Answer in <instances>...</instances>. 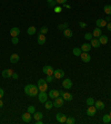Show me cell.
<instances>
[{
	"mask_svg": "<svg viewBox=\"0 0 111 124\" xmlns=\"http://www.w3.org/2000/svg\"><path fill=\"white\" fill-rule=\"evenodd\" d=\"M38 91L39 88L38 86H36V85H32V84H29V85H26L25 87V93L29 96H31V97H35L38 95Z\"/></svg>",
	"mask_w": 111,
	"mask_h": 124,
	"instance_id": "obj_1",
	"label": "cell"
},
{
	"mask_svg": "<svg viewBox=\"0 0 111 124\" xmlns=\"http://www.w3.org/2000/svg\"><path fill=\"white\" fill-rule=\"evenodd\" d=\"M42 72H43L46 75H53L54 69L52 68V66L46 65V66H43V68H42Z\"/></svg>",
	"mask_w": 111,
	"mask_h": 124,
	"instance_id": "obj_2",
	"label": "cell"
},
{
	"mask_svg": "<svg viewBox=\"0 0 111 124\" xmlns=\"http://www.w3.org/2000/svg\"><path fill=\"white\" fill-rule=\"evenodd\" d=\"M80 57H81V60H82L83 63H89L90 60H91V56H90V54H88L87 52H82V53H81Z\"/></svg>",
	"mask_w": 111,
	"mask_h": 124,
	"instance_id": "obj_3",
	"label": "cell"
},
{
	"mask_svg": "<svg viewBox=\"0 0 111 124\" xmlns=\"http://www.w3.org/2000/svg\"><path fill=\"white\" fill-rule=\"evenodd\" d=\"M21 118H22V121L25 122V123H30L31 122V113H29V112H26V113H23V114L21 115Z\"/></svg>",
	"mask_w": 111,
	"mask_h": 124,
	"instance_id": "obj_4",
	"label": "cell"
},
{
	"mask_svg": "<svg viewBox=\"0 0 111 124\" xmlns=\"http://www.w3.org/2000/svg\"><path fill=\"white\" fill-rule=\"evenodd\" d=\"M63 76H64V72L62 71V69H56V71L53 72V77L54 78L61 79V78H63Z\"/></svg>",
	"mask_w": 111,
	"mask_h": 124,
	"instance_id": "obj_5",
	"label": "cell"
},
{
	"mask_svg": "<svg viewBox=\"0 0 111 124\" xmlns=\"http://www.w3.org/2000/svg\"><path fill=\"white\" fill-rule=\"evenodd\" d=\"M63 102H64L63 98H62V97H59V96H58L57 98H54L53 106H54V107H62V105H63Z\"/></svg>",
	"mask_w": 111,
	"mask_h": 124,
	"instance_id": "obj_6",
	"label": "cell"
},
{
	"mask_svg": "<svg viewBox=\"0 0 111 124\" xmlns=\"http://www.w3.org/2000/svg\"><path fill=\"white\" fill-rule=\"evenodd\" d=\"M56 118H57V121L59 122V123H66V121H67V116L63 113H58V114L56 115Z\"/></svg>",
	"mask_w": 111,
	"mask_h": 124,
	"instance_id": "obj_7",
	"label": "cell"
},
{
	"mask_svg": "<svg viewBox=\"0 0 111 124\" xmlns=\"http://www.w3.org/2000/svg\"><path fill=\"white\" fill-rule=\"evenodd\" d=\"M95 112H97L95 106V105H91V106H89L88 110H87V115H88V116H95Z\"/></svg>",
	"mask_w": 111,
	"mask_h": 124,
	"instance_id": "obj_8",
	"label": "cell"
},
{
	"mask_svg": "<svg viewBox=\"0 0 111 124\" xmlns=\"http://www.w3.org/2000/svg\"><path fill=\"white\" fill-rule=\"evenodd\" d=\"M62 86H63L66 89H70L72 87V82L70 78H66L64 81H62Z\"/></svg>",
	"mask_w": 111,
	"mask_h": 124,
	"instance_id": "obj_9",
	"label": "cell"
},
{
	"mask_svg": "<svg viewBox=\"0 0 111 124\" xmlns=\"http://www.w3.org/2000/svg\"><path fill=\"white\" fill-rule=\"evenodd\" d=\"M10 35H11V37H18L20 35V29L18 27H13L10 29Z\"/></svg>",
	"mask_w": 111,
	"mask_h": 124,
	"instance_id": "obj_10",
	"label": "cell"
},
{
	"mask_svg": "<svg viewBox=\"0 0 111 124\" xmlns=\"http://www.w3.org/2000/svg\"><path fill=\"white\" fill-rule=\"evenodd\" d=\"M48 96L50 98H57L58 96H60V92L57 91V89H51V91L49 92Z\"/></svg>",
	"mask_w": 111,
	"mask_h": 124,
	"instance_id": "obj_11",
	"label": "cell"
},
{
	"mask_svg": "<svg viewBox=\"0 0 111 124\" xmlns=\"http://www.w3.org/2000/svg\"><path fill=\"white\" fill-rule=\"evenodd\" d=\"M60 95L62 96V98H63L64 101H71L73 98L72 94H70V93H66V92H60Z\"/></svg>",
	"mask_w": 111,
	"mask_h": 124,
	"instance_id": "obj_12",
	"label": "cell"
},
{
	"mask_svg": "<svg viewBox=\"0 0 111 124\" xmlns=\"http://www.w3.org/2000/svg\"><path fill=\"white\" fill-rule=\"evenodd\" d=\"M47 93L46 92H40L39 93V95H38V98H39V102L40 103H44V102L47 101Z\"/></svg>",
	"mask_w": 111,
	"mask_h": 124,
	"instance_id": "obj_13",
	"label": "cell"
},
{
	"mask_svg": "<svg viewBox=\"0 0 111 124\" xmlns=\"http://www.w3.org/2000/svg\"><path fill=\"white\" fill-rule=\"evenodd\" d=\"M12 74H13L12 69H5V71H2V77H5V78H9V77H11Z\"/></svg>",
	"mask_w": 111,
	"mask_h": 124,
	"instance_id": "obj_14",
	"label": "cell"
},
{
	"mask_svg": "<svg viewBox=\"0 0 111 124\" xmlns=\"http://www.w3.org/2000/svg\"><path fill=\"white\" fill-rule=\"evenodd\" d=\"M102 35V30L101 28H99V27H97V28H95L93 29V33H92V36L95 37V38H99V37Z\"/></svg>",
	"mask_w": 111,
	"mask_h": 124,
	"instance_id": "obj_15",
	"label": "cell"
},
{
	"mask_svg": "<svg viewBox=\"0 0 111 124\" xmlns=\"http://www.w3.org/2000/svg\"><path fill=\"white\" fill-rule=\"evenodd\" d=\"M19 55L18 54H11V56H10V63L11 64H17V63L19 62Z\"/></svg>",
	"mask_w": 111,
	"mask_h": 124,
	"instance_id": "obj_16",
	"label": "cell"
},
{
	"mask_svg": "<svg viewBox=\"0 0 111 124\" xmlns=\"http://www.w3.org/2000/svg\"><path fill=\"white\" fill-rule=\"evenodd\" d=\"M95 106L97 110H100V111H102V110H105V103L102 101H95Z\"/></svg>",
	"mask_w": 111,
	"mask_h": 124,
	"instance_id": "obj_17",
	"label": "cell"
},
{
	"mask_svg": "<svg viewBox=\"0 0 111 124\" xmlns=\"http://www.w3.org/2000/svg\"><path fill=\"white\" fill-rule=\"evenodd\" d=\"M100 45H101V44H100L98 38H92L91 39V46L93 47V48H99Z\"/></svg>",
	"mask_w": 111,
	"mask_h": 124,
	"instance_id": "obj_18",
	"label": "cell"
},
{
	"mask_svg": "<svg viewBox=\"0 0 111 124\" xmlns=\"http://www.w3.org/2000/svg\"><path fill=\"white\" fill-rule=\"evenodd\" d=\"M63 36L66 37V38H71V37L73 36L72 30L69 29V28H66V29L63 30Z\"/></svg>",
	"mask_w": 111,
	"mask_h": 124,
	"instance_id": "obj_19",
	"label": "cell"
},
{
	"mask_svg": "<svg viewBox=\"0 0 111 124\" xmlns=\"http://www.w3.org/2000/svg\"><path fill=\"white\" fill-rule=\"evenodd\" d=\"M91 44H88V42H86V44H82V46L80 47L81 48V50L82 52H87V53H89V50L91 49Z\"/></svg>",
	"mask_w": 111,
	"mask_h": 124,
	"instance_id": "obj_20",
	"label": "cell"
},
{
	"mask_svg": "<svg viewBox=\"0 0 111 124\" xmlns=\"http://www.w3.org/2000/svg\"><path fill=\"white\" fill-rule=\"evenodd\" d=\"M95 24H97V27H99V28L107 26V21H106V19H98L97 21H95Z\"/></svg>",
	"mask_w": 111,
	"mask_h": 124,
	"instance_id": "obj_21",
	"label": "cell"
},
{
	"mask_svg": "<svg viewBox=\"0 0 111 124\" xmlns=\"http://www.w3.org/2000/svg\"><path fill=\"white\" fill-rule=\"evenodd\" d=\"M46 36H44L43 34H40L38 36V44L39 45H44V42H46Z\"/></svg>",
	"mask_w": 111,
	"mask_h": 124,
	"instance_id": "obj_22",
	"label": "cell"
},
{
	"mask_svg": "<svg viewBox=\"0 0 111 124\" xmlns=\"http://www.w3.org/2000/svg\"><path fill=\"white\" fill-rule=\"evenodd\" d=\"M99 41H100V44L101 45H106V44H108V37L107 36H103V35H101V36L98 38Z\"/></svg>",
	"mask_w": 111,
	"mask_h": 124,
	"instance_id": "obj_23",
	"label": "cell"
},
{
	"mask_svg": "<svg viewBox=\"0 0 111 124\" xmlns=\"http://www.w3.org/2000/svg\"><path fill=\"white\" fill-rule=\"evenodd\" d=\"M52 106H53V102H51V101L44 102V107H46V110H51Z\"/></svg>",
	"mask_w": 111,
	"mask_h": 124,
	"instance_id": "obj_24",
	"label": "cell"
},
{
	"mask_svg": "<svg viewBox=\"0 0 111 124\" xmlns=\"http://www.w3.org/2000/svg\"><path fill=\"white\" fill-rule=\"evenodd\" d=\"M33 118H35V120H42L43 114H42L41 112H35L33 113Z\"/></svg>",
	"mask_w": 111,
	"mask_h": 124,
	"instance_id": "obj_25",
	"label": "cell"
},
{
	"mask_svg": "<svg viewBox=\"0 0 111 124\" xmlns=\"http://www.w3.org/2000/svg\"><path fill=\"white\" fill-rule=\"evenodd\" d=\"M38 88H39V91H40V92H47V89H48V84H47V82L44 83V84L39 85Z\"/></svg>",
	"mask_w": 111,
	"mask_h": 124,
	"instance_id": "obj_26",
	"label": "cell"
},
{
	"mask_svg": "<svg viewBox=\"0 0 111 124\" xmlns=\"http://www.w3.org/2000/svg\"><path fill=\"white\" fill-rule=\"evenodd\" d=\"M36 31H37V29H36V27H35V26L29 27L28 29H27V33H28V35H35Z\"/></svg>",
	"mask_w": 111,
	"mask_h": 124,
	"instance_id": "obj_27",
	"label": "cell"
},
{
	"mask_svg": "<svg viewBox=\"0 0 111 124\" xmlns=\"http://www.w3.org/2000/svg\"><path fill=\"white\" fill-rule=\"evenodd\" d=\"M102 121H103V123H106V124L110 123V122H111V116H110L109 114L103 115V118H102Z\"/></svg>",
	"mask_w": 111,
	"mask_h": 124,
	"instance_id": "obj_28",
	"label": "cell"
},
{
	"mask_svg": "<svg viewBox=\"0 0 111 124\" xmlns=\"http://www.w3.org/2000/svg\"><path fill=\"white\" fill-rule=\"evenodd\" d=\"M103 10H105V12L108 15V16H110L111 15V6L110 5H106L105 7H103Z\"/></svg>",
	"mask_w": 111,
	"mask_h": 124,
	"instance_id": "obj_29",
	"label": "cell"
},
{
	"mask_svg": "<svg viewBox=\"0 0 111 124\" xmlns=\"http://www.w3.org/2000/svg\"><path fill=\"white\" fill-rule=\"evenodd\" d=\"M72 53H73V55L74 56H80L81 55V53H82V50H81V48H73Z\"/></svg>",
	"mask_w": 111,
	"mask_h": 124,
	"instance_id": "obj_30",
	"label": "cell"
},
{
	"mask_svg": "<svg viewBox=\"0 0 111 124\" xmlns=\"http://www.w3.org/2000/svg\"><path fill=\"white\" fill-rule=\"evenodd\" d=\"M95 100L92 97H89V98H87V101H86V103H87V105L88 106H91V105H95Z\"/></svg>",
	"mask_w": 111,
	"mask_h": 124,
	"instance_id": "obj_31",
	"label": "cell"
},
{
	"mask_svg": "<svg viewBox=\"0 0 111 124\" xmlns=\"http://www.w3.org/2000/svg\"><path fill=\"white\" fill-rule=\"evenodd\" d=\"M74 122H76V120H74L73 116H69V118H67V121H66L67 124H72V123H74Z\"/></svg>",
	"mask_w": 111,
	"mask_h": 124,
	"instance_id": "obj_32",
	"label": "cell"
},
{
	"mask_svg": "<svg viewBox=\"0 0 111 124\" xmlns=\"http://www.w3.org/2000/svg\"><path fill=\"white\" fill-rule=\"evenodd\" d=\"M68 27V23H64V24H60L59 26H58V29L59 30H64Z\"/></svg>",
	"mask_w": 111,
	"mask_h": 124,
	"instance_id": "obj_33",
	"label": "cell"
},
{
	"mask_svg": "<svg viewBox=\"0 0 111 124\" xmlns=\"http://www.w3.org/2000/svg\"><path fill=\"white\" fill-rule=\"evenodd\" d=\"M47 2H48V5L50 7H56V5H57V2H56V0H47Z\"/></svg>",
	"mask_w": 111,
	"mask_h": 124,
	"instance_id": "obj_34",
	"label": "cell"
},
{
	"mask_svg": "<svg viewBox=\"0 0 111 124\" xmlns=\"http://www.w3.org/2000/svg\"><path fill=\"white\" fill-rule=\"evenodd\" d=\"M53 75H47V78H46V81H47V83H51L53 82Z\"/></svg>",
	"mask_w": 111,
	"mask_h": 124,
	"instance_id": "obj_35",
	"label": "cell"
},
{
	"mask_svg": "<svg viewBox=\"0 0 111 124\" xmlns=\"http://www.w3.org/2000/svg\"><path fill=\"white\" fill-rule=\"evenodd\" d=\"M92 34L91 33H87L86 35H85V39H87V40H91L92 39Z\"/></svg>",
	"mask_w": 111,
	"mask_h": 124,
	"instance_id": "obj_36",
	"label": "cell"
},
{
	"mask_svg": "<svg viewBox=\"0 0 111 124\" xmlns=\"http://www.w3.org/2000/svg\"><path fill=\"white\" fill-rule=\"evenodd\" d=\"M47 33H48V27H46V26L41 27V29H40V34H43V35H46Z\"/></svg>",
	"mask_w": 111,
	"mask_h": 124,
	"instance_id": "obj_37",
	"label": "cell"
},
{
	"mask_svg": "<svg viewBox=\"0 0 111 124\" xmlns=\"http://www.w3.org/2000/svg\"><path fill=\"white\" fill-rule=\"evenodd\" d=\"M27 112H29V113H31V114H33V113L36 112L35 106H32V105H31V106H29V107H28V111H27Z\"/></svg>",
	"mask_w": 111,
	"mask_h": 124,
	"instance_id": "obj_38",
	"label": "cell"
},
{
	"mask_svg": "<svg viewBox=\"0 0 111 124\" xmlns=\"http://www.w3.org/2000/svg\"><path fill=\"white\" fill-rule=\"evenodd\" d=\"M11 42H12L13 45H17V44L19 42V39H18V37H12V38H11Z\"/></svg>",
	"mask_w": 111,
	"mask_h": 124,
	"instance_id": "obj_39",
	"label": "cell"
},
{
	"mask_svg": "<svg viewBox=\"0 0 111 124\" xmlns=\"http://www.w3.org/2000/svg\"><path fill=\"white\" fill-rule=\"evenodd\" d=\"M54 12H57V13H60L61 11H62V8L61 7H54Z\"/></svg>",
	"mask_w": 111,
	"mask_h": 124,
	"instance_id": "obj_40",
	"label": "cell"
},
{
	"mask_svg": "<svg viewBox=\"0 0 111 124\" xmlns=\"http://www.w3.org/2000/svg\"><path fill=\"white\" fill-rule=\"evenodd\" d=\"M56 2H57L58 5H64V3L67 2V0H56Z\"/></svg>",
	"mask_w": 111,
	"mask_h": 124,
	"instance_id": "obj_41",
	"label": "cell"
},
{
	"mask_svg": "<svg viewBox=\"0 0 111 124\" xmlns=\"http://www.w3.org/2000/svg\"><path fill=\"white\" fill-rule=\"evenodd\" d=\"M79 26L81 27V28H86V27H87V24L83 23V21H80V23H79Z\"/></svg>",
	"mask_w": 111,
	"mask_h": 124,
	"instance_id": "obj_42",
	"label": "cell"
},
{
	"mask_svg": "<svg viewBox=\"0 0 111 124\" xmlns=\"http://www.w3.org/2000/svg\"><path fill=\"white\" fill-rule=\"evenodd\" d=\"M3 95H5V92H3L2 88H0V98H2Z\"/></svg>",
	"mask_w": 111,
	"mask_h": 124,
	"instance_id": "obj_43",
	"label": "cell"
},
{
	"mask_svg": "<svg viewBox=\"0 0 111 124\" xmlns=\"http://www.w3.org/2000/svg\"><path fill=\"white\" fill-rule=\"evenodd\" d=\"M107 29L109 30V31H111V23H107Z\"/></svg>",
	"mask_w": 111,
	"mask_h": 124,
	"instance_id": "obj_44",
	"label": "cell"
},
{
	"mask_svg": "<svg viewBox=\"0 0 111 124\" xmlns=\"http://www.w3.org/2000/svg\"><path fill=\"white\" fill-rule=\"evenodd\" d=\"M11 77H12L13 79H17V78H18V74H17V73H13V74H12V76H11Z\"/></svg>",
	"mask_w": 111,
	"mask_h": 124,
	"instance_id": "obj_45",
	"label": "cell"
},
{
	"mask_svg": "<svg viewBox=\"0 0 111 124\" xmlns=\"http://www.w3.org/2000/svg\"><path fill=\"white\" fill-rule=\"evenodd\" d=\"M43 122L41 121V120H36V124H42Z\"/></svg>",
	"mask_w": 111,
	"mask_h": 124,
	"instance_id": "obj_46",
	"label": "cell"
},
{
	"mask_svg": "<svg viewBox=\"0 0 111 124\" xmlns=\"http://www.w3.org/2000/svg\"><path fill=\"white\" fill-rule=\"evenodd\" d=\"M2 106H3V101L1 100V98H0V108L2 107Z\"/></svg>",
	"mask_w": 111,
	"mask_h": 124,
	"instance_id": "obj_47",
	"label": "cell"
},
{
	"mask_svg": "<svg viewBox=\"0 0 111 124\" xmlns=\"http://www.w3.org/2000/svg\"><path fill=\"white\" fill-rule=\"evenodd\" d=\"M110 19H111V18H110V17H107V18H106V21H107V23H110Z\"/></svg>",
	"mask_w": 111,
	"mask_h": 124,
	"instance_id": "obj_48",
	"label": "cell"
},
{
	"mask_svg": "<svg viewBox=\"0 0 111 124\" xmlns=\"http://www.w3.org/2000/svg\"><path fill=\"white\" fill-rule=\"evenodd\" d=\"M109 115H110V116H111V110H110V113H109Z\"/></svg>",
	"mask_w": 111,
	"mask_h": 124,
	"instance_id": "obj_49",
	"label": "cell"
}]
</instances>
